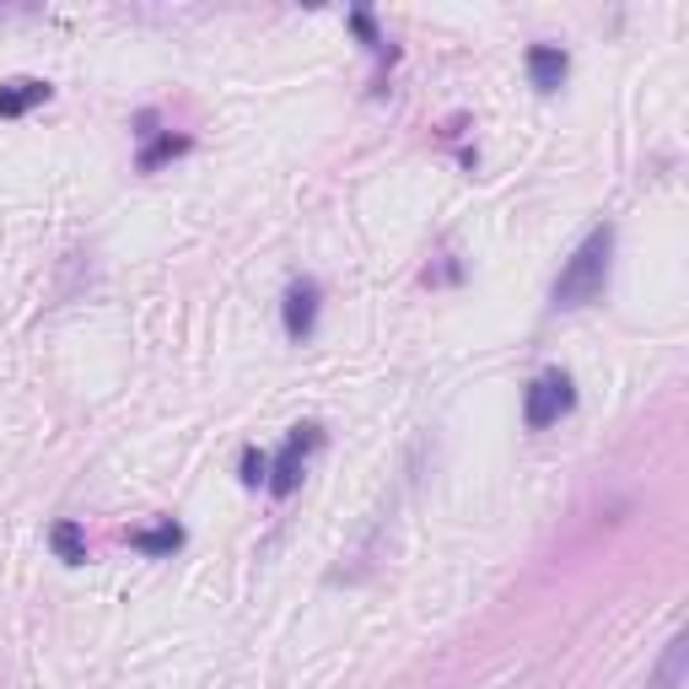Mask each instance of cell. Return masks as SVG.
<instances>
[{
	"label": "cell",
	"mask_w": 689,
	"mask_h": 689,
	"mask_svg": "<svg viewBox=\"0 0 689 689\" xmlns=\"http://www.w3.org/2000/svg\"><path fill=\"white\" fill-rule=\"evenodd\" d=\"M350 27H355L372 49H383V38H377V27H372V16H366V11H350Z\"/></svg>",
	"instance_id": "cell-12"
},
{
	"label": "cell",
	"mask_w": 689,
	"mask_h": 689,
	"mask_svg": "<svg viewBox=\"0 0 689 689\" xmlns=\"http://www.w3.org/2000/svg\"><path fill=\"white\" fill-rule=\"evenodd\" d=\"M566 71H571L566 49H555V44H533L528 49V82L539 86V92H555V86L566 82Z\"/></svg>",
	"instance_id": "cell-5"
},
{
	"label": "cell",
	"mask_w": 689,
	"mask_h": 689,
	"mask_svg": "<svg viewBox=\"0 0 689 689\" xmlns=\"http://www.w3.org/2000/svg\"><path fill=\"white\" fill-rule=\"evenodd\" d=\"M324 442V431L318 426H297L291 431V442H286V452L269 463V491L275 496H291L297 485H302V469H307V452Z\"/></svg>",
	"instance_id": "cell-3"
},
{
	"label": "cell",
	"mask_w": 689,
	"mask_h": 689,
	"mask_svg": "<svg viewBox=\"0 0 689 689\" xmlns=\"http://www.w3.org/2000/svg\"><path fill=\"white\" fill-rule=\"evenodd\" d=\"M571 404H577L571 377H566V372H544V377L528 388V399H522V421H528V431H544V426H555Z\"/></svg>",
	"instance_id": "cell-2"
},
{
	"label": "cell",
	"mask_w": 689,
	"mask_h": 689,
	"mask_svg": "<svg viewBox=\"0 0 689 689\" xmlns=\"http://www.w3.org/2000/svg\"><path fill=\"white\" fill-rule=\"evenodd\" d=\"M130 544H135V549H146V555H172V549L183 544V528L168 517L162 528H141V533H130Z\"/></svg>",
	"instance_id": "cell-9"
},
{
	"label": "cell",
	"mask_w": 689,
	"mask_h": 689,
	"mask_svg": "<svg viewBox=\"0 0 689 689\" xmlns=\"http://www.w3.org/2000/svg\"><path fill=\"white\" fill-rule=\"evenodd\" d=\"M685 668H689V646H685V636H674V641L663 646V663H657V674L646 679V689H685Z\"/></svg>",
	"instance_id": "cell-7"
},
{
	"label": "cell",
	"mask_w": 689,
	"mask_h": 689,
	"mask_svg": "<svg viewBox=\"0 0 689 689\" xmlns=\"http://www.w3.org/2000/svg\"><path fill=\"white\" fill-rule=\"evenodd\" d=\"M313 324H318V286H313V280H297V286L286 291V335H291V340H307Z\"/></svg>",
	"instance_id": "cell-4"
},
{
	"label": "cell",
	"mask_w": 689,
	"mask_h": 689,
	"mask_svg": "<svg viewBox=\"0 0 689 689\" xmlns=\"http://www.w3.org/2000/svg\"><path fill=\"white\" fill-rule=\"evenodd\" d=\"M49 97V86L33 82V76H16V82H0V119H22L27 108H38Z\"/></svg>",
	"instance_id": "cell-6"
},
{
	"label": "cell",
	"mask_w": 689,
	"mask_h": 689,
	"mask_svg": "<svg viewBox=\"0 0 689 689\" xmlns=\"http://www.w3.org/2000/svg\"><path fill=\"white\" fill-rule=\"evenodd\" d=\"M178 152H189V141H178V135H162L157 146H146V152H141V168H146V172L162 168V162H168V157H178Z\"/></svg>",
	"instance_id": "cell-10"
},
{
	"label": "cell",
	"mask_w": 689,
	"mask_h": 689,
	"mask_svg": "<svg viewBox=\"0 0 689 689\" xmlns=\"http://www.w3.org/2000/svg\"><path fill=\"white\" fill-rule=\"evenodd\" d=\"M608 258H614V227H593L582 238V249L566 258L560 280H555V307H588L599 302L603 286H608Z\"/></svg>",
	"instance_id": "cell-1"
},
{
	"label": "cell",
	"mask_w": 689,
	"mask_h": 689,
	"mask_svg": "<svg viewBox=\"0 0 689 689\" xmlns=\"http://www.w3.org/2000/svg\"><path fill=\"white\" fill-rule=\"evenodd\" d=\"M243 485H269V458H264L258 447L243 452Z\"/></svg>",
	"instance_id": "cell-11"
},
{
	"label": "cell",
	"mask_w": 689,
	"mask_h": 689,
	"mask_svg": "<svg viewBox=\"0 0 689 689\" xmlns=\"http://www.w3.org/2000/svg\"><path fill=\"white\" fill-rule=\"evenodd\" d=\"M49 544H55V555L65 560V566H82L86 560V539H82V522H71V517H60L55 528H49Z\"/></svg>",
	"instance_id": "cell-8"
}]
</instances>
